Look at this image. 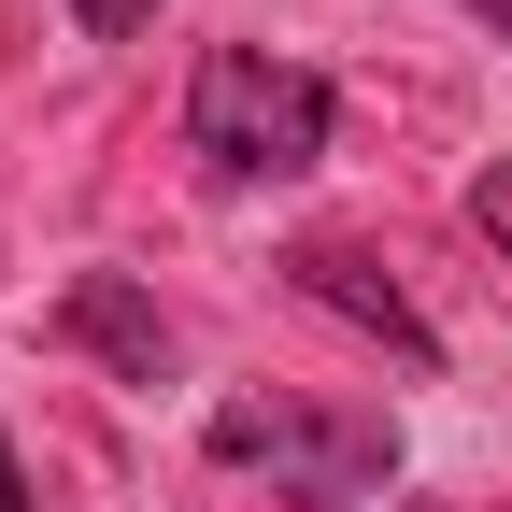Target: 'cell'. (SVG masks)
<instances>
[{
  "label": "cell",
  "instance_id": "obj_1",
  "mask_svg": "<svg viewBox=\"0 0 512 512\" xmlns=\"http://www.w3.org/2000/svg\"><path fill=\"white\" fill-rule=\"evenodd\" d=\"M328 143H342L328 72H299V57H271V43H214L200 72H185V157H200L214 185H299Z\"/></svg>",
  "mask_w": 512,
  "mask_h": 512
},
{
  "label": "cell",
  "instance_id": "obj_2",
  "mask_svg": "<svg viewBox=\"0 0 512 512\" xmlns=\"http://www.w3.org/2000/svg\"><path fill=\"white\" fill-rule=\"evenodd\" d=\"M214 470H271L299 512H356L399 484V427L370 399H214Z\"/></svg>",
  "mask_w": 512,
  "mask_h": 512
},
{
  "label": "cell",
  "instance_id": "obj_3",
  "mask_svg": "<svg viewBox=\"0 0 512 512\" xmlns=\"http://www.w3.org/2000/svg\"><path fill=\"white\" fill-rule=\"evenodd\" d=\"M285 271H299V299H313V313H342V328H356V342H384V356H399V370H413V384L441 370V328H427V313H413L399 285H384V271H370V256H356V242H299V256H285Z\"/></svg>",
  "mask_w": 512,
  "mask_h": 512
},
{
  "label": "cell",
  "instance_id": "obj_4",
  "mask_svg": "<svg viewBox=\"0 0 512 512\" xmlns=\"http://www.w3.org/2000/svg\"><path fill=\"white\" fill-rule=\"evenodd\" d=\"M72 342H86L100 370H128V384H171V356H185L171 313L128 285V271H86V285H72Z\"/></svg>",
  "mask_w": 512,
  "mask_h": 512
},
{
  "label": "cell",
  "instance_id": "obj_5",
  "mask_svg": "<svg viewBox=\"0 0 512 512\" xmlns=\"http://www.w3.org/2000/svg\"><path fill=\"white\" fill-rule=\"evenodd\" d=\"M470 228H484V242H498V271H512V157H498V171H484V185H470Z\"/></svg>",
  "mask_w": 512,
  "mask_h": 512
},
{
  "label": "cell",
  "instance_id": "obj_6",
  "mask_svg": "<svg viewBox=\"0 0 512 512\" xmlns=\"http://www.w3.org/2000/svg\"><path fill=\"white\" fill-rule=\"evenodd\" d=\"M143 15H157V0H72V29H86V43H128Z\"/></svg>",
  "mask_w": 512,
  "mask_h": 512
},
{
  "label": "cell",
  "instance_id": "obj_7",
  "mask_svg": "<svg viewBox=\"0 0 512 512\" xmlns=\"http://www.w3.org/2000/svg\"><path fill=\"white\" fill-rule=\"evenodd\" d=\"M0 512H29V470H15V441H0Z\"/></svg>",
  "mask_w": 512,
  "mask_h": 512
},
{
  "label": "cell",
  "instance_id": "obj_8",
  "mask_svg": "<svg viewBox=\"0 0 512 512\" xmlns=\"http://www.w3.org/2000/svg\"><path fill=\"white\" fill-rule=\"evenodd\" d=\"M456 15H470V29H498V43H512V0H456Z\"/></svg>",
  "mask_w": 512,
  "mask_h": 512
}]
</instances>
